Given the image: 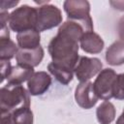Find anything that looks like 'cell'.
Instances as JSON below:
<instances>
[{"mask_svg":"<svg viewBox=\"0 0 124 124\" xmlns=\"http://www.w3.org/2000/svg\"><path fill=\"white\" fill-rule=\"evenodd\" d=\"M18 51V46L10 38H0V60H11Z\"/></svg>","mask_w":124,"mask_h":124,"instance_id":"cell-17","label":"cell"},{"mask_svg":"<svg viewBox=\"0 0 124 124\" xmlns=\"http://www.w3.org/2000/svg\"><path fill=\"white\" fill-rule=\"evenodd\" d=\"M79 46L83 51L87 53L96 54L103 50L105 43L100 35L93 31H89L82 35L79 41Z\"/></svg>","mask_w":124,"mask_h":124,"instance_id":"cell-11","label":"cell"},{"mask_svg":"<svg viewBox=\"0 0 124 124\" xmlns=\"http://www.w3.org/2000/svg\"><path fill=\"white\" fill-rule=\"evenodd\" d=\"M75 100L82 108L89 109L93 108L99 100L94 91L93 82L90 80L79 82L75 90Z\"/></svg>","mask_w":124,"mask_h":124,"instance_id":"cell-8","label":"cell"},{"mask_svg":"<svg viewBox=\"0 0 124 124\" xmlns=\"http://www.w3.org/2000/svg\"><path fill=\"white\" fill-rule=\"evenodd\" d=\"M117 74L110 68L103 69L93 82L94 91L99 99L108 101L113 98V90Z\"/></svg>","mask_w":124,"mask_h":124,"instance_id":"cell-4","label":"cell"},{"mask_svg":"<svg viewBox=\"0 0 124 124\" xmlns=\"http://www.w3.org/2000/svg\"><path fill=\"white\" fill-rule=\"evenodd\" d=\"M30 108V93L22 85L6 84L0 90L1 112H13L18 108Z\"/></svg>","mask_w":124,"mask_h":124,"instance_id":"cell-2","label":"cell"},{"mask_svg":"<svg viewBox=\"0 0 124 124\" xmlns=\"http://www.w3.org/2000/svg\"><path fill=\"white\" fill-rule=\"evenodd\" d=\"M17 46L20 49H34L40 46L41 35L36 29L24 31L16 35Z\"/></svg>","mask_w":124,"mask_h":124,"instance_id":"cell-12","label":"cell"},{"mask_svg":"<svg viewBox=\"0 0 124 124\" xmlns=\"http://www.w3.org/2000/svg\"><path fill=\"white\" fill-rule=\"evenodd\" d=\"M44 48L40 46L34 49H18L16 60L18 65L26 66V67H37L44 58Z\"/></svg>","mask_w":124,"mask_h":124,"instance_id":"cell-10","label":"cell"},{"mask_svg":"<svg viewBox=\"0 0 124 124\" xmlns=\"http://www.w3.org/2000/svg\"><path fill=\"white\" fill-rule=\"evenodd\" d=\"M38 18L36 30L43 32L49 30L61 24L62 22V13L59 8L51 4H45L37 8Z\"/></svg>","mask_w":124,"mask_h":124,"instance_id":"cell-5","label":"cell"},{"mask_svg":"<svg viewBox=\"0 0 124 124\" xmlns=\"http://www.w3.org/2000/svg\"><path fill=\"white\" fill-rule=\"evenodd\" d=\"M115 108L109 101H104L96 109V117L100 124H110L115 118Z\"/></svg>","mask_w":124,"mask_h":124,"instance_id":"cell-16","label":"cell"},{"mask_svg":"<svg viewBox=\"0 0 124 124\" xmlns=\"http://www.w3.org/2000/svg\"><path fill=\"white\" fill-rule=\"evenodd\" d=\"M109 4L110 6L115 9V10H118V11H124V1L121 0V1H109Z\"/></svg>","mask_w":124,"mask_h":124,"instance_id":"cell-25","label":"cell"},{"mask_svg":"<svg viewBox=\"0 0 124 124\" xmlns=\"http://www.w3.org/2000/svg\"><path fill=\"white\" fill-rule=\"evenodd\" d=\"M113 98L116 100H124V73L117 75L113 90Z\"/></svg>","mask_w":124,"mask_h":124,"instance_id":"cell-19","label":"cell"},{"mask_svg":"<svg viewBox=\"0 0 124 124\" xmlns=\"http://www.w3.org/2000/svg\"><path fill=\"white\" fill-rule=\"evenodd\" d=\"M1 65V82L4 81V79L8 78L11 71H12V65L10 60H0Z\"/></svg>","mask_w":124,"mask_h":124,"instance_id":"cell-20","label":"cell"},{"mask_svg":"<svg viewBox=\"0 0 124 124\" xmlns=\"http://www.w3.org/2000/svg\"><path fill=\"white\" fill-rule=\"evenodd\" d=\"M106 61L111 66L124 64V41H115L108 47L106 51Z\"/></svg>","mask_w":124,"mask_h":124,"instance_id":"cell-13","label":"cell"},{"mask_svg":"<svg viewBox=\"0 0 124 124\" xmlns=\"http://www.w3.org/2000/svg\"><path fill=\"white\" fill-rule=\"evenodd\" d=\"M9 18H10V14L8 12L5 11H1L0 14V21H1V28H4L7 25V23H9Z\"/></svg>","mask_w":124,"mask_h":124,"instance_id":"cell-21","label":"cell"},{"mask_svg":"<svg viewBox=\"0 0 124 124\" xmlns=\"http://www.w3.org/2000/svg\"><path fill=\"white\" fill-rule=\"evenodd\" d=\"M51 84V77L45 71L35 72L27 80V88L32 96H40L47 91Z\"/></svg>","mask_w":124,"mask_h":124,"instance_id":"cell-9","label":"cell"},{"mask_svg":"<svg viewBox=\"0 0 124 124\" xmlns=\"http://www.w3.org/2000/svg\"><path fill=\"white\" fill-rule=\"evenodd\" d=\"M103 64L97 57L79 56V59L74 69L77 78L82 81H88L102 71Z\"/></svg>","mask_w":124,"mask_h":124,"instance_id":"cell-6","label":"cell"},{"mask_svg":"<svg viewBox=\"0 0 124 124\" xmlns=\"http://www.w3.org/2000/svg\"><path fill=\"white\" fill-rule=\"evenodd\" d=\"M117 33L119 38L122 41H124V16L119 19L117 23Z\"/></svg>","mask_w":124,"mask_h":124,"instance_id":"cell-22","label":"cell"},{"mask_svg":"<svg viewBox=\"0 0 124 124\" xmlns=\"http://www.w3.org/2000/svg\"><path fill=\"white\" fill-rule=\"evenodd\" d=\"M68 19L93 23L90 16V4L86 0H66L63 3Z\"/></svg>","mask_w":124,"mask_h":124,"instance_id":"cell-7","label":"cell"},{"mask_svg":"<svg viewBox=\"0 0 124 124\" xmlns=\"http://www.w3.org/2000/svg\"><path fill=\"white\" fill-rule=\"evenodd\" d=\"M34 68L17 64L12 68V71L7 78V84L21 85V83L28 80L34 75Z\"/></svg>","mask_w":124,"mask_h":124,"instance_id":"cell-14","label":"cell"},{"mask_svg":"<svg viewBox=\"0 0 124 124\" xmlns=\"http://www.w3.org/2000/svg\"><path fill=\"white\" fill-rule=\"evenodd\" d=\"M13 124H33L34 116L30 108H18L12 112Z\"/></svg>","mask_w":124,"mask_h":124,"instance_id":"cell-18","label":"cell"},{"mask_svg":"<svg viewBox=\"0 0 124 124\" xmlns=\"http://www.w3.org/2000/svg\"><path fill=\"white\" fill-rule=\"evenodd\" d=\"M47 70L55 78L57 81H59L64 85H67L68 83H70L74 78V70L55 64L53 62H50L47 65Z\"/></svg>","mask_w":124,"mask_h":124,"instance_id":"cell-15","label":"cell"},{"mask_svg":"<svg viewBox=\"0 0 124 124\" xmlns=\"http://www.w3.org/2000/svg\"><path fill=\"white\" fill-rule=\"evenodd\" d=\"M122 112H123V113H124V108H123V111H122Z\"/></svg>","mask_w":124,"mask_h":124,"instance_id":"cell-27","label":"cell"},{"mask_svg":"<svg viewBox=\"0 0 124 124\" xmlns=\"http://www.w3.org/2000/svg\"><path fill=\"white\" fill-rule=\"evenodd\" d=\"M1 124H13L11 112H1Z\"/></svg>","mask_w":124,"mask_h":124,"instance_id":"cell-23","label":"cell"},{"mask_svg":"<svg viewBox=\"0 0 124 124\" xmlns=\"http://www.w3.org/2000/svg\"><path fill=\"white\" fill-rule=\"evenodd\" d=\"M19 3V1H2L1 3V11H5V10H9L10 8H13L14 6H16Z\"/></svg>","mask_w":124,"mask_h":124,"instance_id":"cell-24","label":"cell"},{"mask_svg":"<svg viewBox=\"0 0 124 124\" xmlns=\"http://www.w3.org/2000/svg\"><path fill=\"white\" fill-rule=\"evenodd\" d=\"M93 31V23L67 19L62 23L48 46L47 50L52 62L74 70L78 59V42L86 32Z\"/></svg>","mask_w":124,"mask_h":124,"instance_id":"cell-1","label":"cell"},{"mask_svg":"<svg viewBox=\"0 0 124 124\" xmlns=\"http://www.w3.org/2000/svg\"><path fill=\"white\" fill-rule=\"evenodd\" d=\"M38 18L37 8L29 5H22L10 14L9 27L14 32L21 33L24 31L36 29Z\"/></svg>","mask_w":124,"mask_h":124,"instance_id":"cell-3","label":"cell"},{"mask_svg":"<svg viewBox=\"0 0 124 124\" xmlns=\"http://www.w3.org/2000/svg\"><path fill=\"white\" fill-rule=\"evenodd\" d=\"M115 124H124V113L122 112L121 113V115L117 118V120H116V123Z\"/></svg>","mask_w":124,"mask_h":124,"instance_id":"cell-26","label":"cell"}]
</instances>
